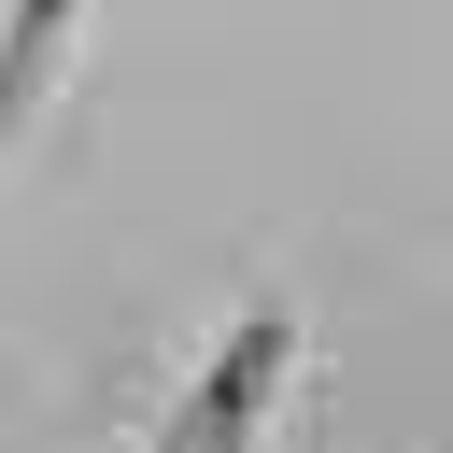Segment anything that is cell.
I'll list each match as a JSON object with an SVG mask.
<instances>
[{"label":"cell","mask_w":453,"mask_h":453,"mask_svg":"<svg viewBox=\"0 0 453 453\" xmlns=\"http://www.w3.org/2000/svg\"><path fill=\"white\" fill-rule=\"evenodd\" d=\"M297 297H241L226 326H212V354H198V382L156 411V453H255L269 425H283V382H297Z\"/></svg>","instance_id":"1"},{"label":"cell","mask_w":453,"mask_h":453,"mask_svg":"<svg viewBox=\"0 0 453 453\" xmlns=\"http://www.w3.org/2000/svg\"><path fill=\"white\" fill-rule=\"evenodd\" d=\"M71 42H85V0H14V28H0V113H14V127L57 99Z\"/></svg>","instance_id":"2"}]
</instances>
